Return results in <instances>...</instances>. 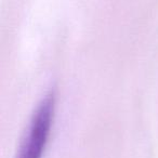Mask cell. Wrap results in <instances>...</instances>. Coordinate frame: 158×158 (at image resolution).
<instances>
[{"instance_id":"1","label":"cell","mask_w":158,"mask_h":158,"mask_svg":"<svg viewBox=\"0 0 158 158\" xmlns=\"http://www.w3.org/2000/svg\"><path fill=\"white\" fill-rule=\"evenodd\" d=\"M54 93L48 94L36 110L16 158H41L54 115Z\"/></svg>"}]
</instances>
